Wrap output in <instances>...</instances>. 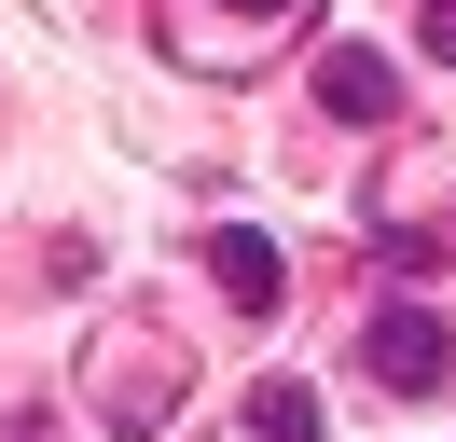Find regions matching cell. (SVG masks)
<instances>
[{
	"mask_svg": "<svg viewBox=\"0 0 456 442\" xmlns=\"http://www.w3.org/2000/svg\"><path fill=\"white\" fill-rule=\"evenodd\" d=\"M360 359L401 387V401H456V318H443V304H373Z\"/></svg>",
	"mask_w": 456,
	"mask_h": 442,
	"instance_id": "6da1fadb",
	"label": "cell"
},
{
	"mask_svg": "<svg viewBox=\"0 0 456 442\" xmlns=\"http://www.w3.org/2000/svg\"><path fill=\"white\" fill-rule=\"evenodd\" d=\"M318 110H332V125H387V110H401V55L332 42V55H318Z\"/></svg>",
	"mask_w": 456,
	"mask_h": 442,
	"instance_id": "7a4b0ae2",
	"label": "cell"
},
{
	"mask_svg": "<svg viewBox=\"0 0 456 442\" xmlns=\"http://www.w3.org/2000/svg\"><path fill=\"white\" fill-rule=\"evenodd\" d=\"M208 276H222L249 318H277V304H290V263H277V235H263V221H222V235H208Z\"/></svg>",
	"mask_w": 456,
	"mask_h": 442,
	"instance_id": "3957f363",
	"label": "cell"
},
{
	"mask_svg": "<svg viewBox=\"0 0 456 442\" xmlns=\"http://www.w3.org/2000/svg\"><path fill=\"white\" fill-rule=\"evenodd\" d=\"M249 429H263V442H318V387H305V373H263V387H249Z\"/></svg>",
	"mask_w": 456,
	"mask_h": 442,
	"instance_id": "277c9868",
	"label": "cell"
},
{
	"mask_svg": "<svg viewBox=\"0 0 456 442\" xmlns=\"http://www.w3.org/2000/svg\"><path fill=\"white\" fill-rule=\"evenodd\" d=\"M415 42H428V55L456 70V0H428V14H415Z\"/></svg>",
	"mask_w": 456,
	"mask_h": 442,
	"instance_id": "5b68a950",
	"label": "cell"
},
{
	"mask_svg": "<svg viewBox=\"0 0 456 442\" xmlns=\"http://www.w3.org/2000/svg\"><path fill=\"white\" fill-rule=\"evenodd\" d=\"M235 14H249V28H290V14H305V0H235Z\"/></svg>",
	"mask_w": 456,
	"mask_h": 442,
	"instance_id": "8992f818",
	"label": "cell"
},
{
	"mask_svg": "<svg viewBox=\"0 0 456 442\" xmlns=\"http://www.w3.org/2000/svg\"><path fill=\"white\" fill-rule=\"evenodd\" d=\"M0 442H56V414H14V429H0Z\"/></svg>",
	"mask_w": 456,
	"mask_h": 442,
	"instance_id": "52a82bcc",
	"label": "cell"
}]
</instances>
